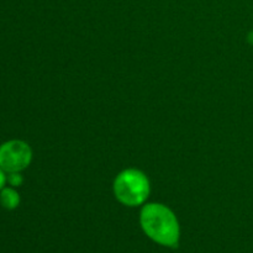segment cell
I'll return each mask as SVG.
<instances>
[{
    "label": "cell",
    "instance_id": "4",
    "mask_svg": "<svg viewBox=\"0 0 253 253\" xmlns=\"http://www.w3.org/2000/svg\"><path fill=\"white\" fill-rule=\"evenodd\" d=\"M0 203L5 209L12 210L19 205L20 197L11 188H4L1 190V194H0Z\"/></svg>",
    "mask_w": 253,
    "mask_h": 253
},
{
    "label": "cell",
    "instance_id": "5",
    "mask_svg": "<svg viewBox=\"0 0 253 253\" xmlns=\"http://www.w3.org/2000/svg\"><path fill=\"white\" fill-rule=\"evenodd\" d=\"M7 180H9L10 184L14 185V187H19V185H21L22 182H24V179H22L21 175L19 174V172L10 173V175H9V178H7Z\"/></svg>",
    "mask_w": 253,
    "mask_h": 253
},
{
    "label": "cell",
    "instance_id": "2",
    "mask_svg": "<svg viewBox=\"0 0 253 253\" xmlns=\"http://www.w3.org/2000/svg\"><path fill=\"white\" fill-rule=\"evenodd\" d=\"M114 193L119 202L128 207L141 205L150 194V182L142 172L126 169L116 177Z\"/></svg>",
    "mask_w": 253,
    "mask_h": 253
},
{
    "label": "cell",
    "instance_id": "3",
    "mask_svg": "<svg viewBox=\"0 0 253 253\" xmlns=\"http://www.w3.org/2000/svg\"><path fill=\"white\" fill-rule=\"evenodd\" d=\"M32 151L24 141L12 140L0 147V168L5 172H20L30 165Z\"/></svg>",
    "mask_w": 253,
    "mask_h": 253
},
{
    "label": "cell",
    "instance_id": "7",
    "mask_svg": "<svg viewBox=\"0 0 253 253\" xmlns=\"http://www.w3.org/2000/svg\"><path fill=\"white\" fill-rule=\"evenodd\" d=\"M247 40H249L250 43H251L252 46H253V30L249 34V36H247Z\"/></svg>",
    "mask_w": 253,
    "mask_h": 253
},
{
    "label": "cell",
    "instance_id": "6",
    "mask_svg": "<svg viewBox=\"0 0 253 253\" xmlns=\"http://www.w3.org/2000/svg\"><path fill=\"white\" fill-rule=\"evenodd\" d=\"M5 175H4V172H2V169L0 168V189H2V187H4L5 184Z\"/></svg>",
    "mask_w": 253,
    "mask_h": 253
},
{
    "label": "cell",
    "instance_id": "1",
    "mask_svg": "<svg viewBox=\"0 0 253 253\" xmlns=\"http://www.w3.org/2000/svg\"><path fill=\"white\" fill-rule=\"evenodd\" d=\"M141 226L150 239L166 247H177L179 224L175 215L162 204H147L141 211Z\"/></svg>",
    "mask_w": 253,
    "mask_h": 253
}]
</instances>
